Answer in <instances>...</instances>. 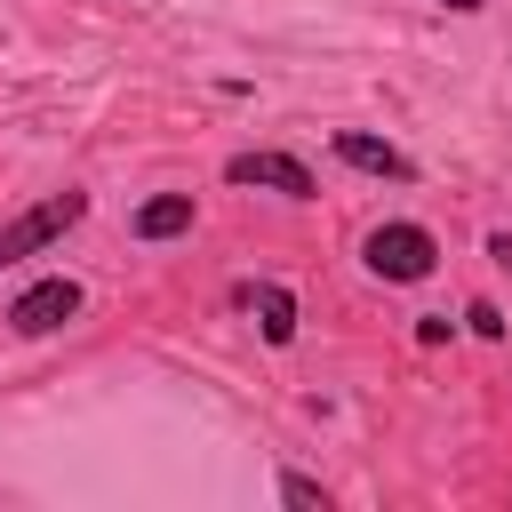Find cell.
<instances>
[{
	"label": "cell",
	"mask_w": 512,
	"mask_h": 512,
	"mask_svg": "<svg viewBox=\"0 0 512 512\" xmlns=\"http://www.w3.org/2000/svg\"><path fill=\"white\" fill-rule=\"evenodd\" d=\"M80 216H88V192H72V184H64V192H48V200H32L24 216H8V224H0V272H8V264H24V256H40V248H56Z\"/></svg>",
	"instance_id": "cell-1"
},
{
	"label": "cell",
	"mask_w": 512,
	"mask_h": 512,
	"mask_svg": "<svg viewBox=\"0 0 512 512\" xmlns=\"http://www.w3.org/2000/svg\"><path fill=\"white\" fill-rule=\"evenodd\" d=\"M360 264H368L376 280H432L440 240H432L424 224H376V232L360 240Z\"/></svg>",
	"instance_id": "cell-2"
},
{
	"label": "cell",
	"mask_w": 512,
	"mask_h": 512,
	"mask_svg": "<svg viewBox=\"0 0 512 512\" xmlns=\"http://www.w3.org/2000/svg\"><path fill=\"white\" fill-rule=\"evenodd\" d=\"M72 312H80V280L48 272V280H32V288L8 304V328H16V336H48V328H64Z\"/></svg>",
	"instance_id": "cell-3"
},
{
	"label": "cell",
	"mask_w": 512,
	"mask_h": 512,
	"mask_svg": "<svg viewBox=\"0 0 512 512\" xmlns=\"http://www.w3.org/2000/svg\"><path fill=\"white\" fill-rule=\"evenodd\" d=\"M224 184H264L280 200H312V168L296 152H232L224 160Z\"/></svg>",
	"instance_id": "cell-4"
},
{
	"label": "cell",
	"mask_w": 512,
	"mask_h": 512,
	"mask_svg": "<svg viewBox=\"0 0 512 512\" xmlns=\"http://www.w3.org/2000/svg\"><path fill=\"white\" fill-rule=\"evenodd\" d=\"M336 160L360 168V176H392V184L416 176V160H408L400 144H376V136H360V128H336Z\"/></svg>",
	"instance_id": "cell-5"
},
{
	"label": "cell",
	"mask_w": 512,
	"mask_h": 512,
	"mask_svg": "<svg viewBox=\"0 0 512 512\" xmlns=\"http://www.w3.org/2000/svg\"><path fill=\"white\" fill-rule=\"evenodd\" d=\"M240 304H256V328H264V344H296V296H288L280 280H256V288H240Z\"/></svg>",
	"instance_id": "cell-6"
},
{
	"label": "cell",
	"mask_w": 512,
	"mask_h": 512,
	"mask_svg": "<svg viewBox=\"0 0 512 512\" xmlns=\"http://www.w3.org/2000/svg\"><path fill=\"white\" fill-rule=\"evenodd\" d=\"M128 232H136V240H176V232H192V192H160V200H144V208L128 216Z\"/></svg>",
	"instance_id": "cell-7"
},
{
	"label": "cell",
	"mask_w": 512,
	"mask_h": 512,
	"mask_svg": "<svg viewBox=\"0 0 512 512\" xmlns=\"http://www.w3.org/2000/svg\"><path fill=\"white\" fill-rule=\"evenodd\" d=\"M280 504H328V488L304 480V472H280Z\"/></svg>",
	"instance_id": "cell-8"
},
{
	"label": "cell",
	"mask_w": 512,
	"mask_h": 512,
	"mask_svg": "<svg viewBox=\"0 0 512 512\" xmlns=\"http://www.w3.org/2000/svg\"><path fill=\"white\" fill-rule=\"evenodd\" d=\"M464 320H472V336H504V312H496V304H472Z\"/></svg>",
	"instance_id": "cell-9"
},
{
	"label": "cell",
	"mask_w": 512,
	"mask_h": 512,
	"mask_svg": "<svg viewBox=\"0 0 512 512\" xmlns=\"http://www.w3.org/2000/svg\"><path fill=\"white\" fill-rule=\"evenodd\" d=\"M488 256H496V264L512 272V232H488Z\"/></svg>",
	"instance_id": "cell-10"
},
{
	"label": "cell",
	"mask_w": 512,
	"mask_h": 512,
	"mask_svg": "<svg viewBox=\"0 0 512 512\" xmlns=\"http://www.w3.org/2000/svg\"><path fill=\"white\" fill-rule=\"evenodd\" d=\"M440 8H456V16H472V8H488V0H440Z\"/></svg>",
	"instance_id": "cell-11"
}]
</instances>
